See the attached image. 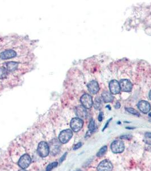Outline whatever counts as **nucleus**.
Masks as SVG:
<instances>
[{
  "instance_id": "nucleus-19",
  "label": "nucleus",
  "mask_w": 151,
  "mask_h": 171,
  "mask_svg": "<svg viewBox=\"0 0 151 171\" xmlns=\"http://www.w3.org/2000/svg\"><path fill=\"white\" fill-rule=\"evenodd\" d=\"M125 110H126L127 112H128L129 113H130L131 114H132V115H135V116H139H139H140L139 112L137 110H136L135 109H134V108H131V107L126 108H125Z\"/></svg>"
},
{
  "instance_id": "nucleus-25",
  "label": "nucleus",
  "mask_w": 151,
  "mask_h": 171,
  "mask_svg": "<svg viewBox=\"0 0 151 171\" xmlns=\"http://www.w3.org/2000/svg\"><path fill=\"white\" fill-rule=\"evenodd\" d=\"M66 155H67V153L66 152V153H65L62 156V157L60 158V161H59V162H60V163H61V162L65 159V158H66Z\"/></svg>"
},
{
  "instance_id": "nucleus-22",
  "label": "nucleus",
  "mask_w": 151,
  "mask_h": 171,
  "mask_svg": "<svg viewBox=\"0 0 151 171\" xmlns=\"http://www.w3.org/2000/svg\"><path fill=\"white\" fill-rule=\"evenodd\" d=\"M57 165H58V162H56V161L49 164L46 168V171H51L54 168L56 167L57 166Z\"/></svg>"
},
{
  "instance_id": "nucleus-14",
  "label": "nucleus",
  "mask_w": 151,
  "mask_h": 171,
  "mask_svg": "<svg viewBox=\"0 0 151 171\" xmlns=\"http://www.w3.org/2000/svg\"><path fill=\"white\" fill-rule=\"evenodd\" d=\"M76 113L78 117L80 119H85L87 116L86 109L82 105H78L76 107Z\"/></svg>"
},
{
  "instance_id": "nucleus-28",
  "label": "nucleus",
  "mask_w": 151,
  "mask_h": 171,
  "mask_svg": "<svg viewBox=\"0 0 151 171\" xmlns=\"http://www.w3.org/2000/svg\"><path fill=\"white\" fill-rule=\"evenodd\" d=\"M112 119H109L108 120H107V123L105 124V125H104V128H103V131L104 130V129L105 128H106L107 127V126H108V123H109V122L110 121V120H111Z\"/></svg>"
},
{
  "instance_id": "nucleus-15",
  "label": "nucleus",
  "mask_w": 151,
  "mask_h": 171,
  "mask_svg": "<svg viewBox=\"0 0 151 171\" xmlns=\"http://www.w3.org/2000/svg\"><path fill=\"white\" fill-rule=\"evenodd\" d=\"M102 97L105 103H111L114 100V97L111 93L108 91H104L102 94Z\"/></svg>"
},
{
  "instance_id": "nucleus-34",
  "label": "nucleus",
  "mask_w": 151,
  "mask_h": 171,
  "mask_svg": "<svg viewBox=\"0 0 151 171\" xmlns=\"http://www.w3.org/2000/svg\"><path fill=\"white\" fill-rule=\"evenodd\" d=\"M149 121L151 122V119H150V120H149Z\"/></svg>"
},
{
  "instance_id": "nucleus-26",
  "label": "nucleus",
  "mask_w": 151,
  "mask_h": 171,
  "mask_svg": "<svg viewBox=\"0 0 151 171\" xmlns=\"http://www.w3.org/2000/svg\"><path fill=\"white\" fill-rule=\"evenodd\" d=\"M103 112H100L98 116V120L99 121H102L103 120Z\"/></svg>"
},
{
  "instance_id": "nucleus-3",
  "label": "nucleus",
  "mask_w": 151,
  "mask_h": 171,
  "mask_svg": "<svg viewBox=\"0 0 151 171\" xmlns=\"http://www.w3.org/2000/svg\"><path fill=\"white\" fill-rule=\"evenodd\" d=\"M124 142L120 140L114 141L111 144V149L114 153H120L124 150Z\"/></svg>"
},
{
  "instance_id": "nucleus-1",
  "label": "nucleus",
  "mask_w": 151,
  "mask_h": 171,
  "mask_svg": "<svg viewBox=\"0 0 151 171\" xmlns=\"http://www.w3.org/2000/svg\"><path fill=\"white\" fill-rule=\"evenodd\" d=\"M37 152L40 157H47L49 153V145L45 141H41L38 145Z\"/></svg>"
},
{
  "instance_id": "nucleus-9",
  "label": "nucleus",
  "mask_w": 151,
  "mask_h": 171,
  "mask_svg": "<svg viewBox=\"0 0 151 171\" xmlns=\"http://www.w3.org/2000/svg\"><path fill=\"white\" fill-rule=\"evenodd\" d=\"M120 89L123 92H130L132 89V84L128 79H121L119 82Z\"/></svg>"
},
{
  "instance_id": "nucleus-29",
  "label": "nucleus",
  "mask_w": 151,
  "mask_h": 171,
  "mask_svg": "<svg viewBox=\"0 0 151 171\" xmlns=\"http://www.w3.org/2000/svg\"><path fill=\"white\" fill-rule=\"evenodd\" d=\"M145 136H146V137L151 139V133L150 132H146L145 133Z\"/></svg>"
},
{
  "instance_id": "nucleus-32",
  "label": "nucleus",
  "mask_w": 151,
  "mask_h": 171,
  "mask_svg": "<svg viewBox=\"0 0 151 171\" xmlns=\"http://www.w3.org/2000/svg\"><path fill=\"white\" fill-rule=\"evenodd\" d=\"M149 117H151V112H150V113H149Z\"/></svg>"
},
{
  "instance_id": "nucleus-17",
  "label": "nucleus",
  "mask_w": 151,
  "mask_h": 171,
  "mask_svg": "<svg viewBox=\"0 0 151 171\" xmlns=\"http://www.w3.org/2000/svg\"><path fill=\"white\" fill-rule=\"evenodd\" d=\"M88 128H89V131L86 133V137L90 136L95 130V122L93 119H91V120L89 123Z\"/></svg>"
},
{
  "instance_id": "nucleus-2",
  "label": "nucleus",
  "mask_w": 151,
  "mask_h": 171,
  "mask_svg": "<svg viewBox=\"0 0 151 171\" xmlns=\"http://www.w3.org/2000/svg\"><path fill=\"white\" fill-rule=\"evenodd\" d=\"M73 136V132L69 129L63 130L60 132L58 136V140L62 144L68 142Z\"/></svg>"
},
{
  "instance_id": "nucleus-20",
  "label": "nucleus",
  "mask_w": 151,
  "mask_h": 171,
  "mask_svg": "<svg viewBox=\"0 0 151 171\" xmlns=\"http://www.w3.org/2000/svg\"><path fill=\"white\" fill-rule=\"evenodd\" d=\"M107 149V147L106 145H104L103 146H102L98 152V153H97V157H101L103 155H104L105 154V153L106 152Z\"/></svg>"
},
{
  "instance_id": "nucleus-12",
  "label": "nucleus",
  "mask_w": 151,
  "mask_h": 171,
  "mask_svg": "<svg viewBox=\"0 0 151 171\" xmlns=\"http://www.w3.org/2000/svg\"><path fill=\"white\" fill-rule=\"evenodd\" d=\"M87 88L89 92L93 94H96L99 90V86L98 82L96 80L90 81L87 85Z\"/></svg>"
},
{
  "instance_id": "nucleus-13",
  "label": "nucleus",
  "mask_w": 151,
  "mask_h": 171,
  "mask_svg": "<svg viewBox=\"0 0 151 171\" xmlns=\"http://www.w3.org/2000/svg\"><path fill=\"white\" fill-rule=\"evenodd\" d=\"M16 53L12 50H7L3 51L0 54V58L3 60L8 59L16 56Z\"/></svg>"
},
{
  "instance_id": "nucleus-21",
  "label": "nucleus",
  "mask_w": 151,
  "mask_h": 171,
  "mask_svg": "<svg viewBox=\"0 0 151 171\" xmlns=\"http://www.w3.org/2000/svg\"><path fill=\"white\" fill-rule=\"evenodd\" d=\"M7 74V70L6 68L0 67V79H4L6 77Z\"/></svg>"
},
{
  "instance_id": "nucleus-31",
  "label": "nucleus",
  "mask_w": 151,
  "mask_h": 171,
  "mask_svg": "<svg viewBox=\"0 0 151 171\" xmlns=\"http://www.w3.org/2000/svg\"><path fill=\"white\" fill-rule=\"evenodd\" d=\"M19 171H27V170H25L24 169H21V170H19Z\"/></svg>"
},
{
  "instance_id": "nucleus-4",
  "label": "nucleus",
  "mask_w": 151,
  "mask_h": 171,
  "mask_svg": "<svg viewBox=\"0 0 151 171\" xmlns=\"http://www.w3.org/2000/svg\"><path fill=\"white\" fill-rule=\"evenodd\" d=\"M82 105L86 109L90 108L93 105V101L91 95L87 93L83 94L80 99Z\"/></svg>"
},
{
  "instance_id": "nucleus-33",
  "label": "nucleus",
  "mask_w": 151,
  "mask_h": 171,
  "mask_svg": "<svg viewBox=\"0 0 151 171\" xmlns=\"http://www.w3.org/2000/svg\"><path fill=\"white\" fill-rule=\"evenodd\" d=\"M77 171H82L81 170H77Z\"/></svg>"
},
{
  "instance_id": "nucleus-10",
  "label": "nucleus",
  "mask_w": 151,
  "mask_h": 171,
  "mask_svg": "<svg viewBox=\"0 0 151 171\" xmlns=\"http://www.w3.org/2000/svg\"><path fill=\"white\" fill-rule=\"evenodd\" d=\"M109 88L110 92L112 94H118L120 91L119 82L116 80H112L109 83Z\"/></svg>"
},
{
  "instance_id": "nucleus-18",
  "label": "nucleus",
  "mask_w": 151,
  "mask_h": 171,
  "mask_svg": "<svg viewBox=\"0 0 151 171\" xmlns=\"http://www.w3.org/2000/svg\"><path fill=\"white\" fill-rule=\"evenodd\" d=\"M93 105H94V107L95 109H99L100 108V106L102 105V100H101V99L99 97H96L95 99L94 103H93Z\"/></svg>"
},
{
  "instance_id": "nucleus-6",
  "label": "nucleus",
  "mask_w": 151,
  "mask_h": 171,
  "mask_svg": "<svg viewBox=\"0 0 151 171\" xmlns=\"http://www.w3.org/2000/svg\"><path fill=\"white\" fill-rule=\"evenodd\" d=\"M83 121L79 117H74L70 121V127L74 132L79 131L83 127Z\"/></svg>"
},
{
  "instance_id": "nucleus-16",
  "label": "nucleus",
  "mask_w": 151,
  "mask_h": 171,
  "mask_svg": "<svg viewBox=\"0 0 151 171\" xmlns=\"http://www.w3.org/2000/svg\"><path fill=\"white\" fill-rule=\"evenodd\" d=\"M18 63L15 62H9L6 63V70L9 71H14L18 67Z\"/></svg>"
},
{
  "instance_id": "nucleus-5",
  "label": "nucleus",
  "mask_w": 151,
  "mask_h": 171,
  "mask_svg": "<svg viewBox=\"0 0 151 171\" xmlns=\"http://www.w3.org/2000/svg\"><path fill=\"white\" fill-rule=\"evenodd\" d=\"M60 142L59 140L57 139H53L52 140L49 145V152L52 155H56L57 154L60 150Z\"/></svg>"
},
{
  "instance_id": "nucleus-30",
  "label": "nucleus",
  "mask_w": 151,
  "mask_h": 171,
  "mask_svg": "<svg viewBox=\"0 0 151 171\" xmlns=\"http://www.w3.org/2000/svg\"><path fill=\"white\" fill-rule=\"evenodd\" d=\"M149 97L150 99L151 100V90H150V91L149 92Z\"/></svg>"
},
{
  "instance_id": "nucleus-8",
  "label": "nucleus",
  "mask_w": 151,
  "mask_h": 171,
  "mask_svg": "<svg viewBox=\"0 0 151 171\" xmlns=\"http://www.w3.org/2000/svg\"><path fill=\"white\" fill-rule=\"evenodd\" d=\"M31 162V158L28 154H23L18 161V165L22 169L27 168Z\"/></svg>"
},
{
  "instance_id": "nucleus-7",
  "label": "nucleus",
  "mask_w": 151,
  "mask_h": 171,
  "mask_svg": "<svg viewBox=\"0 0 151 171\" xmlns=\"http://www.w3.org/2000/svg\"><path fill=\"white\" fill-rule=\"evenodd\" d=\"M113 165L108 160H104L102 161L97 167L98 171H112Z\"/></svg>"
},
{
  "instance_id": "nucleus-11",
  "label": "nucleus",
  "mask_w": 151,
  "mask_h": 171,
  "mask_svg": "<svg viewBox=\"0 0 151 171\" xmlns=\"http://www.w3.org/2000/svg\"><path fill=\"white\" fill-rule=\"evenodd\" d=\"M138 108L140 111L144 113H146L150 111L151 107L149 102L145 100H140L137 104Z\"/></svg>"
},
{
  "instance_id": "nucleus-24",
  "label": "nucleus",
  "mask_w": 151,
  "mask_h": 171,
  "mask_svg": "<svg viewBox=\"0 0 151 171\" xmlns=\"http://www.w3.org/2000/svg\"><path fill=\"white\" fill-rule=\"evenodd\" d=\"M81 146H82V143H81V142H78L77 144H76L74 145V146L73 147V149H74V150H76V149L79 148Z\"/></svg>"
},
{
  "instance_id": "nucleus-23",
  "label": "nucleus",
  "mask_w": 151,
  "mask_h": 171,
  "mask_svg": "<svg viewBox=\"0 0 151 171\" xmlns=\"http://www.w3.org/2000/svg\"><path fill=\"white\" fill-rule=\"evenodd\" d=\"M132 138V136L131 135H124L120 137V139H125V140H130Z\"/></svg>"
},
{
  "instance_id": "nucleus-27",
  "label": "nucleus",
  "mask_w": 151,
  "mask_h": 171,
  "mask_svg": "<svg viewBox=\"0 0 151 171\" xmlns=\"http://www.w3.org/2000/svg\"><path fill=\"white\" fill-rule=\"evenodd\" d=\"M120 106H121L120 103L119 101H117V102L116 103L115 105V108L116 109H118V108H120Z\"/></svg>"
}]
</instances>
